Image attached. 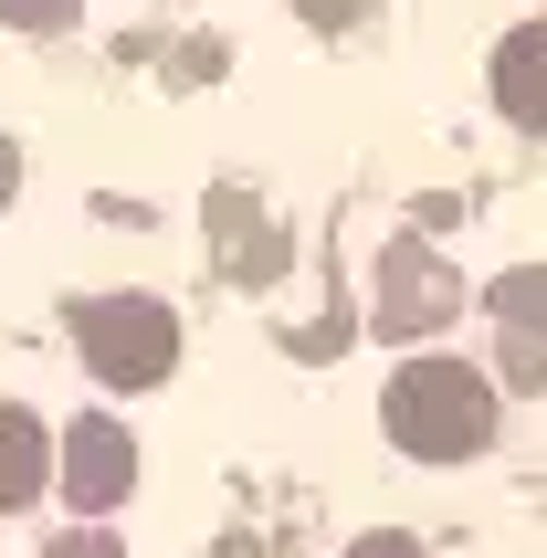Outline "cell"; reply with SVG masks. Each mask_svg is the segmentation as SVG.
Segmentation results:
<instances>
[{
  "label": "cell",
  "mask_w": 547,
  "mask_h": 558,
  "mask_svg": "<svg viewBox=\"0 0 547 558\" xmlns=\"http://www.w3.org/2000/svg\"><path fill=\"white\" fill-rule=\"evenodd\" d=\"M42 485H53V433L22 401H0V517H22Z\"/></svg>",
  "instance_id": "obj_8"
},
{
  "label": "cell",
  "mask_w": 547,
  "mask_h": 558,
  "mask_svg": "<svg viewBox=\"0 0 547 558\" xmlns=\"http://www.w3.org/2000/svg\"><path fill=\"white\" fill-rule=\"evenodd\" d=\"M74 348H85V369L106 390H158L180 369V316L158 295H85L74 306Z\"/></svg>",
  "instance_id": "obj_2"
},
{
  "label": "cell",
  "mask_w": 547,
  "mask_h": 558,
  "mask_svg": "<svg viewBox=\"0 0 547 558\" xmlns=\"http://www.w3.org/2000/svg\"><path fill=\"white\" fill-rule=\"evenodd\" d=\"M53 485L74 506H85V517H106V506L126 496V485H137V442L117 433V422H106V411H85V422H74V433L53 442Z\"/></svg>",
  "instance_id": "obj_5"
},
{
  "label": "cell",
  "mask_w": 547,
  "mask_h": 558,
  "mask_svg": "<svg viewBox=\"0 0 547 558\" xmlns=\"http://www.w3.org/2000/svg\"><path fill=\"white\" fill-rule=\"evenodd\" d=\"M11 190H22V148L0 137V211H11Z\"/></svg>",
  "instance_id": "obj_12"
},
{
  "label": "cell",
  "mask_w": 547,
  "mask_h": 558,
  "mask_svg": "<svg viewBox=\"0 0 547 558\" xmlns=\"http://www.w3.org/2000/svg\"><path fill=\"white\" fill-rule=\"evenodd\" d=\"M495 106H506L516 126H537V137H547V11H537V22H516L506 43H495Z\"/></svg>",
  "instance_id": "obj_6"
},
{
  "label": "cell",
  "mask_w": 547,
  "mask_h": 558,
  "mask_svg": "<svg viewBox=\"0 0 547 558\" xmlns=\"http://www.w3.org/2000/svg\"><path fill=\"white\" fill-rule=\"evenodd\" d=\"M74 11H85V0H0V22H11V32H32V43L74 32Z\"/></svg>",
  "instance_id": "obj_9"
},
{
  "label": "cell",
  "mask_w": 547,
  "mask_h": 558,
  "mask_svg": "<svg viewBox=\"0 0 547 558\" xmlns=\"http://www.w3.org/2000/svg\"><path fill=\"white\" fill-rule=\"evenodd\" d=\"M368 316H379V338H431L442 316H463V275H442V253H431L422 232H400V243H379V295H368Z\"/></svg>",
  "instance_id": "obj_3"
},
{
  "label": "cell",
  "mask_w": 547,
  "mask_h": 558,
  "mask_svg": "<svg viewBox=\"0 0 547 558\" xmlns=\"http://www.w3.org/2000/svg\"><path fill=\"white\" fill-rule=\"evenodd\" d=\"M211 232H221V275H232V284L284 275V253H295V243H284V232L243 201V190H221V201H211Z\"/></svg>",
  "instance_id": "obj_7"
},
{
  "label": "cell",
  "mask_w": 547,
  "mask_h": 558,
  "mask_svg": "<svg viewBox=\"0 0 547 558\" xmlns=\"http://www.w3.org/2000/svg\"><path fill=\"white\" fill-rule=\"evenodd\" d=\"M379 422L411 464H474L495 442V379L463 369V359H411V369H390Z\"/></svg>",
  "instance_id": "obj_1"
},
{
  "label": "cell",
  "mask_w": 547,
  "mask_h": 558,
  "mask_svg": "<svg viewBox=\"0 0 547 558\" xmlns=\"http://www.w3.org/2000/svg\"><path fill=\"white\" fill-rule=\"evenodd\" d=\"M295 11H305V22H316V32H358L368 11H379V0H295Z\"/></svg>",
  "instance_id": "obj_10"
},
{
  "label": "cell",
  "mask_w": 547,
  "mask_h": 558,
  "mask_svg": "<svg viewBox=\"0 0 547 558\" xmlns=\"http://www.w3.org/2000/svg\"><path fill=\"white\" fill-rule=\"evenodd\" d=\"M53 558H126V548H117V537H106V527H74V537H63Z\"/></svg>",
  "instance_id": "obj_11"
},
{
  "label": "cell",
  "mask_w": 547,
  "mask_h": 558,
  "mask_svg": "<svg viewBox=\"0 0 547 558\" xmlns=\"http://www.w3.org/2000/svg\"><path fill=\"white\" fill-rule=\"evenodd\" d=\"M358 558H422V548H411V537H368Z\"/></svg>",
  "instance_id": "obj_13"
},
{
  "label": "cell",
  "mask_w": 547,
  "mask_h": 558,
  "mask_svg": "<svg viewBox=\"0 0 547 558\" xmlns=\"http://www.w3.org/2000/svg\"><path fill=\"white\" fill-rule=\"evenodd\" d=\"M485 316H495V369H506V390H547V264L495 275Z\"/></svg>",
  "instance_id": "obj_4"
}]
</instances>
